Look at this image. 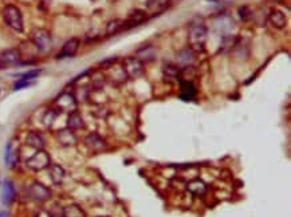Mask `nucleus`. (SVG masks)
I'll list each match as a JSON object with an SVG mask.
<instances>
[{
  "mask_svg": "<svg viewBox=\"0 0 291 217\" xmlns=\"http://www.w3.org/2000/svg\"><path fill=\"white\" fill-rule=\"evenodd\" d=\"M208 38V28L203 23H192L188 30V47L197 52L203 51L205 47Z\"/></svg>",
  "mask_w": 291,
  "mask_h": 217,
  "instance_id": "nucleus-1",
  "label": "nucleus"
},
{
  "mask_svg": "<svg viewBox=\"0 0 291 217\" xmlns=\"http://www.w3.org/2000/svg\"><path fill=\"white\" fill-rule=\"evenodd\" d=\"M3 17L8 27L15 30L17 33H22L24 24H23V17L20 10L15 6H7L3 10Z\"/></svg>",
  "mask_w": 291,
  "mask_h": 217,
  "instance_id": "nucleus-2",
  "label": "nucleus"
},
{
  "mask_svg": "<svg viewBox=\"0 0 291 217\" xmlns=\"http://www.w3.org/2000/svg\"><path fill=\"white\" fill-rule=\"evenodd\" d=\"M50 165V154H49L45 149L38 150L34 156H31L27 161H26V167H27L30 170H33V172H40V170H43V169H47Z\"/></svg>",
  "mask_w": 291,
  "mask_h": 217,
  "instance_id": "nucleus-3",
  "label": "nucleus"
},
{
  "mask_svg": "<svg viewBox=\"0 0 291 217\" xmlns=\"http://www.w3.org/2000/svg\"><path fill=\"white\" fill-rule=\"evenodd\" d=\"M122 67L125 72H126V75H128V78L132 79L140 78V77H142L144 71H145L144 63L138 58H136L135 55L125 58L122 62Z\"/></svg>",
  "mask_w": 291,
  "mask_h": 217,
  "instance_id": "nucleus-4",
  "label": "nucleus"
},
{
  "mask_svg": "<svg viewBox=\"0 0 291 217\" xmlns=\"http://www.w3.org/2000/svg\"><path fill=\"white\" fill-rule=\"evenodd\" d=\"M77 106H78V100L75 98V95L71 93H62L56 97L55 100V109L59 113L63 112H75L77 110Z\"/></svg>",
  "mask_w": 291,
  "mask_h": 217,
  "instance_id": "nucleus-5",
  "label": "nucleus"
},
{
  "mask_svg": "<svg viewBox=\"0 0 291 217\" xmlns=\"http://www.w3.org/2000/svg\"><path fill=\"white\" fill-rule=\"evenodd\" d=\"M33 43L34 46L42 52H47L50 50L51 46H52V39H51V35L49 31H46L43 28H36L33 33Z\"/></svg>",
  "mask_w": 291,
  "mask_h": 217,
  "instance_id": "nucleus-6",
  "label": "nucleus"
},
{
  "mask_svg": "<svg viewBox=\"0 0 291 217\" xmlns=\"http://www.w3.org/2000/svg\"><path fill=\"white\" fill-rule=\"evenodd\" d=\"M28 193L31 196V199H34L35 201H40V202H45L51 199V190L46 185L40 184L38 181L30 185Z\"/></svg>",
  "mask_w": 291,
  "mask_h": 217,
  "instance_id": "nucleus-7",
  "label": "nucleus"
},
{
  "mask_svg": "<svg viewBox=\"0 0 291 217\" xmlns=\"http://www.w3.org/2000/svg\"><path fill=\"white\" fill-rule=\"evenodd\" d=\"M85 145L93 151H102L106 149V141L98 133H89L85 137Z\"/></svg>",
  "mask_w": 291,
  "mask_h": 217,
  "instance_id": "nucleus-8",
  "label": "nucleus"
},
{
  "mask_svg": "<svg viewBox=\"0 0 291 217\" xmlns=\"http://www.w3.org/2000/svg\"><path fill=\"white\" fill-rule=\"evenodd\" d=\"M56 139L58 142L65 146V148H71V146H75L77 142H78V138H77V134L73 130H70L68 128L62 129L56 133Z\"/></svg>",
  "mask_w": 291,
  "mask_h": 217,
  "instance_id": "nucleus-9",
  "label": "nucleus"
},
{
  "mask_svg": "<svg viewBox=\"0 0 291 217\" xmlns=\"http://www.w3.org/2000/svg\"><path fill=\"white\" fill-rule=\"evenodd\" d=\"M146 20V12L142 11V10H136L133 11L129 17L122 22V28H121V31H125V30H130V28L136 27V26H138L141 23H144Z\"/></svg>",
  "mask_w": 291,
  "mask_h": 217,
  "instance_id": "nucleus-10",
  "label": "nucleus"
},
{
  "mask_svg": "<svg viewBox=\"0 0 291 217\" xmlns=\"http://www.w3.org/2000/svg\"><path fill=\"white\" fill-rule=\"evenodd\" d=\"M107 78L112 81L114 84H122L128 81V75L123 70L122 65H113L109 67Z\"/></svg>",
  "mask_w": 291,
  "mask_h": 217,
  "instance_id": "nucleus-11",
  "label": "nucleus"
},
{
  "mask_svg": "<svg viewBox=\"0 0 291 217\" xmlns=\"http://www.w3.org/2000/svg\"><path fill=\"white\" fill-rule=\"evenodd\" d=\"M79 46H81V40L78 38H71V39H68L63 47H62V50L59 51V54H58V59H62V58H71L77 54V51H78Z\"/></svg>",
  "mask_w": 291,
  "mask_h": 217,
  "instance_id": "nucleus-12",
  "label": "nucleus"
},
{
  "mask_svg": "<svg viewBox=\"0 0 291 217\" xmlns=\"http://www.w3.org/2000/svg\"><path fill=\"white\" fill-rule=\"evenodd\" d=\"M195 61H196V52L189 47L183 49L177 54V62L180 65L179 67H189L195 63Z\"/></svg>",
  "mask_w": 291,
  "mask_h": 217,
  "instance_id": "nucleus-13",
  "label": "nucleus"
},
{
  "mask_svg": "<svg viewBox=\"0 0 291 217\" xmlns=\"http://www.w3.org/2000/svg\"><path fill=\"white\" fill-rule=\"evenodd\" d=\"M136 58H138L142 63L146 62H152L156 59V49L152 45H144L141 46L138 50L136 51Z\"/></svg>",
  "mask_w": 291,
  "mask_h": 217,
  "instance_id": "nucleus-14",
  "label": "nucleus"
},
{
  "mask_svg": "<svg viewBox=\"0 0 291 217\" xmlns=\"http://www.w3.org/2000/svg\"><path fill=\"white\" fill-rule=\"evenodd\" d=\"M267 19H269L270 24L274 28H276V30H283L286 27V24H287V17L279 10H273L269 14Z\"/></svg>",
  "mask_w": 291,
  "mask_h": 217,
  "instance_id": "nucleus-15",
  "label": "nucleus"
},
{
  "mask_svg": "<svg viewBox=\"0 0 291 217\" xmlns=\"http://www.w3.org/2000/svg\"><path fill=\"white\" fill-rule=\"evenodd\" d=\"M49 176H50V180L52 181L54 185H61L65 180V176H66V172L65 169L58 165V164H51L49 167Z\"/></svg>",
  "mask_w": 291,
  "mask_h": 217,
  "instance_id": "nucleus-16",
  "label": "nucleus"
},
{
  "mask_svg": "<svg viewBox=\"0 0 291 217\" xmlns=\"http://www.w3.org/2000/svg\"><path fill=\"white\" fill-rule=\"evenodd\" d=\"M20 51L17 49H8V50L0 52V63L1 65H11V63H19L20 61Z\"/></svg>",
  "mask_w": 291,
  "mask_h": 217,
  "instance_id": "nucleus-17",
  "label": "nucleus"
},
{
  "mask_svg": "<svg viewBox=\"0 0 291 217\" xmlns=\"http://www.w3.org/2000/svg\"><path fill=\"white\" fill-rule=\"evenodd\" d=\"M4 160H6V165L8 167H15L19 162V149L14 148L12 142L7 145L6 154H4Z\"/></svg>",
  "mask_w": 291,
  "mask_h": 217,
  "instance_id": "nucleus-18",
  "label": "nucleus"
},
{
  "mask_svg": "<svg viewBox=\"0 0 291 217\" xmlns=\"http://www.w3.org/2000/svg\"><path fill=\"white\" fill-rule=\"evenodd\" d=\"M26 145L30 146V148H33V149L40 150V149L45 148V139L38 132H30L26 135Z\"/></svg>",
  "mask_w": 291,
  "mask_h": 217,
  "instance_id": "nucleus-19",
  "label": "nucleus"
},
{
  "mask_svg": "<svg viewBox=\"0 0 291 217\" xmlns=\"http://www.w3.org/2000/svg\"><path fill=\"white\" fill-rule=\"evenodd\" d=\"M68 128L73 132H77V130H82L85 129V121L82 116L79 114L77 110L75 112L68 113Z\"/></svg>",
  "mask_w": 291,
  "mask_h": 217,
  "instance_id": "nucleus-20",
  "label": "nucleus"
},
{
  "mask_svg": "<svg viewBox=\"0 0 291 217\" xmlns=\"http://www.w3.org/2000/svg\"><path fill=\"white\" fill-rule=\"evenodd\" d=\"M187 189L193 196H204L205 192H207V184L202 180H199V178H195L190 183H188Z\"/></svg>",
  "mask_w": 291,
  "mask_h": 217,
  "instance_id": "nucleus-21",
  "label": "nucleus"
},
{
  "mask_svg": "<svg viewBox=\"0 0 291 217\" xmlns=\"http://www.w3.org/2000/svg\"><path fill=\"white\" fill-rule=\"evenodd\" d=\"M15 199V188L10 180H6L4 184H3V195H1V200L6 205L12 204V201Z\"/></svg>",
  "mask_w": 291,
  "mask_h": 217,
  "instance_id": "nucleus-22",
  "label": "nucleus"
},
{
  "mask_svg": "<svg viewBox=\"0 0 291 217\" xmlns=\"http://www.w3.org/2000/svg\"><path fill=\"white\" fill-rule=\"evenodd\" d=\"M163 74H164V77H165L167 79L176 81V79H179L180 75H181V68H180L177 65H172V63H164Z\"/></svg>",
  "mask_w": 291,
  "mask_h": 217,
  "instance_id": "nucleus-23",
  "label": "nucleus"
},
{
  "mask_svg": "<svg viewBox=\"0 0 291 217\" xmlns=\"http://www.w3.org/2000/svg\"><path fill=\"white\" fill-rule=\"evenodd\" d=\"M172 4V0H152L148 3V10L153 14H160L165 11Z\"/></svg>",
  "mask_w": 291,
  "mask_h": 217,
  "instance_id": "nucleus-24",
  "label": "nucleus"
},
{
  "mask_svg": "<svg viewBox=\"0 0 291 217\" xmlns=\"http://www.w3.org/2000/svg\"><path fill=\"white\" fill-rule=\"evenodd\" d=\"M62 216L63 217H86L85 211L77 204H70L62 209Z\"/></svg>",
  "mask_w": 291,
  "mask_h": 217,
  "instance_id": "nucleus-25",
  "label": "nucleus"
},
{
  "mask_svg": "<svg viewBox=\"0 0 291 217\" xmlns=\"http://www.w3.org/2000/svg\"><path fill=\"white\" fill-rule=\"evenodd\" d=\"M180 86H181V98H183V100H190L196 97V87L193 86L192 82L183 81V82L180 83Z\"/></svg>",
  "mask_w": 291,
  "mask_h": 217,
  "instance_id": "nucleus-26",
  "label": "nucleus"
},
{
  "mask_svg": "<svg viewBox=\"0 0 291 217\" xmlns=\"http://www.w3.org/2000/svg\"><path fill=\"white\" fill-rule=\"evenodd\" d=\"M59 114H61V113L58 112L55 107H54V109H49V110L45 113V116H43V125H45L46 128H51L52 123L55 122L56 117H58Z\"/></svg>",
  "mask_w": 291,
  "mask_h": 217,
  "instance_id": "nucleus-27",
  "label": "nucleus"
},
{
  "mask_svg": "<svg viewBox=\"0 0 291 217\" xmlns=\"http://www.w3.org/2000/svg\"><path fill=\"white\" fill-rule=\"evenodd\" d=\"M121 28H122V20L114 19V20H110L107 23L106 33L107 35H116V33H121Z\"/></svg>",
  "mask_w": 291,
  "mask_h": 217,
  "instance_id": "nucleus-28",
  "label": "nucleus"
},
{
  "mask_svg": "<svg viewBox=\"0 0 291 217\" xmlns=\"http://www.w3.org/2000/svg\"><path fill=\"white\" fill-rule=\"evenodd\" d=\"M39 74H40L39 68H38V70H31V71L24 72V74H22V75H20V81H27V82H31V81L36 78Z\"/></svg>",
  "mask_w": 291,
  "mask_h": 217,
  "instance_id": "nucleus-29",
  "label": "nucleus"
},
{
  "mask_svg": "<svg viewBox=\"0 0 291 217\" xmlns=\"http://www.w3.org/2000/svg\"><path fill=\"white\" fill-rule=\"evenodd\" d=\"M239 15H240V17L244 22H247L252 17V12L250 11L248 7H241V8H239Z\"/></svg>",
  "mask_w": 291,
  "mask_h": 217,
  "instance_id": "nucleus-30",
  "label": "nucleus"
},
{
  "mask_svg": "<svg viewBox=\"0 0 291 217\" xmlns=\"http://www.w3.org/2000/svg\"><path fill=\"white\" fill-rule=\"evenodd\" d=\"M31 84V82H27V81H17V83H15V87L14 89L15 90H20V89H24V87H28Z\"/></svg>",
  "mask_w": 291,
  "mask_h": 217,
  "instance_id": "nucleus-31",
  "label": "nucleus"
},
{
  "mask_svg": "<svg viewBox=\"0 0 291 217\" xmlns=\"http://www.w3.org/2000/svg\"><path fill=\"white\" fill-rule=\"evenodd\" d=\"M117 61H118V58H116V56H114V58H109V59H105L103 62H101V66L110 67V66H113V65H116V62Z\"/></svg>",
  "mask_w": 291,
  "mask_h": 217,
  "instance_id": "nucleus-32",
  "label": "nucleus"
},
{
  "mask_svg": "<svg viewBox=\"0 0 291 217\" xmlns=\"http://www.w3.org/2000/svg\"><path fill=\"white\" fill-rule=\"evenodd\" d=\"M35 217H55L54 215H51L50 212H47V211H40L36 213V216Z\"/></svg>",
  "mask_w": 291,
  "mask_h": 217,
  "instance_id": "nucleus-33",
  "label": "nucleus"
},
{
  "mask_svg": "<svg viewBox=\"0 0 291 217\" xmlns=\"http://www.w3.org/2000/svg\"><path fill=\"white\" fill-rule=\"evenodd\" d=\"M0 217H10V215H8V212L3 211V212H0Z\"/></svg>",
  "mask_w": 291,
  "mask_h": 217,
  "instance_id": "nucleus-34",
  "label": "nucleus"
},
{
  "mask_svg": "<svg viewBox=\"0 0 291 217\" xmlns=\"http://www.w3.org/2000/svg\"><path fill=\"white\" fill-rule=\"evenodd\" d=\"M101 217H107V216H101Z\"/></svg>",
  "mask_w": 291,
  "mask_h": 217,
  "instance_id": "nucleus-35",
  "label": "nucleus"
}]
</instances>
